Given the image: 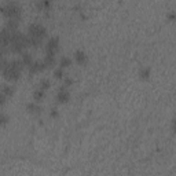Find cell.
I'll list each match as a JSON object with an SVG mask.
<instances>
[{
  "instance_id": "15",
  "label": "cell",
  "mask_w": 176,
  "mask_h": 176,
  "mask_svg": "<svg viewBox=\"0 0 176 176\" xmlns=\"http://www.w3.org/2000/svg\"><path fill=\"white\" fill-rule=\"evenodd\" d=\"M54 76L57 77V79H62L63 77V69L62 68H58L54 70Z\"/></svg>"
},
{
  "instance_id": "8",
  "label": "cell",
  "mask_w": 176,
  "mask_h": 176,
  "mask_svg": "<svg viewBox=\"0 0 176 176\" xmlns=\"http://www.w3.org/2000/svg\"><path fill=\"white\" fill-rule=\"evenodd\" d=\"M21 61H22V63H24V66H30L33 63L32 57H30V54H28V52H22V54H21Z\"/></svg>"
},
{
  "instance_id": "13",
  "label": "cell",
  "mask_w": 176,
  "mask_h": 176,
  "mask_svg": "<svg viewBox=\"0 0 176 176\" xmlns=\"http://www.w3.org/2000/svg\"><path fill=\"white\" fill-rule=\"evenodd\" d=\"M70 63H72V61L69 59V58H66V57H63L62 59H61V63H59V66L62 69H65V68H68V66H70Z\"/></svg>"
},
{
  "instance_id": "6",
  "label": "cell",
  "mask_w": 176,
  "mask_h": 176,
  "mask_svg": "<svg viewBox=\"0 0 176 176\" xmlns=\"http://www.w3.org/2000/svg\"><path fill=\"white\" fill-rule=\"evenodd\" d=\"M44 68H47V66L44 65V62H33L32 65L29 66V72H30V74H33V73H37V72L43 70Z\"/></svg>"
},
{
  "instance_id": "10",
  "label": "cell",
  "mask_w": 176,
  "mask_h": 176,
  "mask_svg": "<svg viewBox=\"0 0 176 176\" xmlns=\"http://www.w3.org/2000/svg\"><path fill=\"white\" fill-rule=\"evenodd\" d=\"M2 94H4L6 96H11L14 94V87H11V85H3Z\"/></svg>"
},
{
  "instance_id": "18",
  "label": "cell",
  "mask_w": 176,
  "mask_h": 176,
  "mask_svg": "<svg viewBox=\"0 0 176 176\" xmlns=\"http://www.w3.org/2000/svg\"><path fill=\"white\" fill-rule=\"evenodd\" d=\"M168 19H176V13L175 11H170V13H168Z\"/></svg>"
},
{
  "instance_id": "20",
  "label": "cell",
  "mask_w": 176,
  "mask_h": 176,
  "mask_svg": "<svg viewBox=\"0 0 176 176\" xmlns=\"http://www.w3.org/2000/svg\"><path fill=\"white\" fill-rule=\"evenodd\" d=\"M72 79H69V77H66L65 79V87H69V85H72Z\"/></svg>"
},
{
  "instance_id": "21",
  "label": "cell",
  "mask_w": 176,
  "mask_h": 176,
  "mask_svg": "<svg viewBox=\"0 0 176 176\" xmlns=\"http://www.w3.org/2000/svg\"><path fill=\"white\" fill-rule=\"evenodd\" d=\"M57 116H58L57 109H51V117H57Z\"/></svg>"
},
{
  "instance_id": "19",
  "label": "cell",
  "mask_w": 176,
  "mask_h": 176,
  "mask_svg": "<svg viewBox=\"0 0 176 176\" xmlns=\"http://www.w3.org/2000/svg\"><path fill=\"white\" fill-rule=\"evenodd\" d=\"M7 121H8L7 116H6L4 113H3V114H2V124H3V125H6V124H7Z\"/></svg>"
},
{
  "instance_id": "5",
  "label": "cell",
  "mask_w": 176,
  "mask_h": 176,
  "mask_svg": "<svg viewBox=\"0 0 176 176\" xmlns=\"http://www.w3.org/2000/svg\"><path fill=\"white\" fill-rule=\"evenodd\" d=\"M57 99H58V102H61V103H65V102H68L69 92H68V90H66V87H59L58 94H57Z\"/></svg>"
},
{
  "instance_id": "7",
  "label": "cell",
  "mask_w": 176,
  "mask_h": 176,
  "mask_svg": "<svg viewBox=\"0 0 176 176\" xmlns=\"http://www.w3.org/2000/svg\"><path fill=\"white\" fill-rule=\"evenodd\" d=\"M74 59H76L77 63L84 65V63L87 62V55H85L82 51H76V52H74Z\"/></svg>"
},
{
  "instance_id": "14",
  "label": "cell",
  "mask_w": 176,
  "mask_h": 176,
  "mask_svg": "<svg viewBox=\"0 0 176 176\" xmlns=\"http://www.w3.org/2000/svg\"><path fill=\"white\" fill-rule=\"evenodd\" d=\"M26 107H28V110H29L30 113H37L38 110H40V107H38L36 103H28Z\"/></svg>"
},
{
  "instance_id": "12",
  "label": "cell",
  "mask_w": 176,
  "mask_h": 176,
  "mask_svg": "<svg viewBox=\"0 0 176 176\" xmlns=\"http://www.w3.org/2000/svg\"><path fill=\"white\" fill-rule=\"evenodd\" d=\"M43 96H44V91L40 90V88H38V90H36L35 92H33V99H35V101H41V99H43Z\"/></svg>"
},
{
  "instance_id": "11",
  "label": "cell",
  "mask_w": 176,
  "mask_h": 176,
  "mask_svg": "<svg viewBox=\"0 0 176 176\" xmlns=\"http://www.w3.org/2000/svg\"><path fill=\"white\" fill-rule=\"evenodd\" d=\"M139 76H140V79H142V80H147L148 77H150V69H148V68H143V69H140Z\"/></svg>"
},
{
  "instance_id": "9",
  "label": "cell",
  "mask_w": 176,
  "mask_h": 176,
  "mask_svg": "<svg viewBox=\"0 0 176 176\" xmlns=\"http://www.w3.org/2000/svg\"><path fill=\"white\" fill-rule=\"evenodd\" d=\"M43 62H44V65H46V66H54L55 65V57H54V55H47L46 54Z\"/></svg>"
},
{
  "instance_id": "22",
  "label": "cell",
  "mask_w": 176,
  "mask_h": 176,
  "mask_svg": "<svg viewBox=\"0 0 176 176\" xmlns=\"http://www.w3.org/2000/svg\"><path fill=\"white\" fill-rule=\"evenodd\" d=\"M172 129L176 132V118H175V120H173V123H172Z\"/></svg>"
},
{
  "instance_id": "2",
  "label": "cell",
  "mask_w": 176,
  "mask_h": 176,
  "mask_svg": "<svg viewBox=\"0 0 176 176\" xmlns=\"http://www.w3.org/2000/svg\"><path fill=\"white\" fill-rule=\"evenodd\" d=\"M29 36L30 37H38L43 38L46 36V28H43L38 24H32L29 26Z\"/></svg>"
},
{
  "instance_id": "3",
  "label": "cell",
  "mask_w": 176,
  "mask_h": 176,
  "mask_svg": "<svg viewBox=\"0 0 176 176\" xmlns=\"http://www.w3.org/2000/svg\"><path fill=\"white\" fill-rule=\"evenodd\" d=\"M3 76H4L6 80H8V81H16V80L19 79V76H21V72L16 70V69H13L8 65L6 69H3Z\"/></svg>"
},
{
  "instance_id": "17",
  "label": "cell",
  "mask_w": 176,
  "mask_h": 176,
  "mask_svg": "<svg viewBox=\"0 0 176 176\" xmlns=\"http://www.w3.org/2000/svg\"><path fill=\"white\" fill-rule=\"evenodd\" d=\"M36 4H37V7H38V8L44 10V8H47V7L50 6V2H37Z\"/></svg>"
},
{
  "instance_id": "16",
  "label": "cell",
  "mask_w": 176,
  "mask_h": 176,
  "mask_svg": "<svg viewBox=\"0 0 176 176\" xmlns=\"http://www.w3.org/2000/svg\"><path fill=\"white\" fill-rule=\"evenodd\" d=\"M48 87H50V81H48V80H41V82H40V90L46 91Z\"/></svg>"
},
{
  "instance_id": "4",
  "label": "cell",
  "mask_w": 176,
  "mask_h": 176,
  "mask_svg": "<svg viewBox=\"0 0 176 176\" xmlns=\"http://www.w3.org/2000/svg\"><path fill=\"white\" fill-rule=\"evenodd\" d=\"M58 43H59V40H58V37H52L48 40V43L46 44V52L47 55H54L57 54L58 51Z\"/></svg>"
},
{
  "instance_id": "1",
  "label": "cell",
  "mask_w": 176,
  "mask_h": 176,
  "mask_svg": "<svg viewBox=\"0 0 176 176\" xmlns=\"http://www.w3.org/2000/svg\"><path fill=\"white\" fill-rule=\"evenodd\" d=\"M0 10H2L3 14H6L10 19H16V21H18V18H19V14H21V7H19L16 3H14V2L2 4Z\"/></svg>"
}]
</instances>
